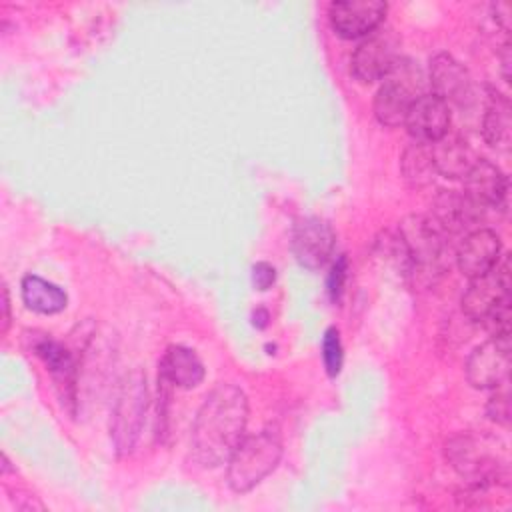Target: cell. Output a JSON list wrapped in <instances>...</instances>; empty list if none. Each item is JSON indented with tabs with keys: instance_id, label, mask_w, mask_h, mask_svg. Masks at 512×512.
<instances>
[{
	"instance_id": "22",
	"label": "cell",
	"mask_w": 512,
	"mask_h": 512,
	"mask_svg": "<svg viewBox=\"0 0 512 512\" xmlns=\"http://www.w3.org/2000/svg\"><path fill=\"white\" fill-rule=\"evenodd\" d=\"M34 350L42 358L46 368L52 372L56 382L60 386H68L70 390H74L76 364H74L72 354L60 342H56L52 338H42L40 342H36Z\"/></svg>"
},
{
	"instance_id": "15",
	"label": "cell",
	"mask_w": 512,
	"mask_h": 512,
	"mask_svg": "<svg viewBox=\"0 0 512 512\" xmlns=\"http://www.w3.org/2000/svg\"><path fill=\"white\" fill-rule=\"evenodd\" d=\"M428 216L446 236H450L476 224L482 216V208L472 202L464 192L460 194L456 190H442L434 198Z\"/></svg>"
},
{
	"instance_id": "18",
	"label": "cell",
	"mask_w": 512,
	"mask_h": 512,
	"mask_svg": "<svg viewBox=\"0 0 512 512\" xmlns=\"http://www.w3.org/2000/svg\"><path fill=\"white\" fill-rule=\"evenodd\" d=\"M434 154V164L438 174L446 178H462L472 170L478 156L474 150L458 136H444L438 142L430 144Z\"/></svg>"
},
{
	"instance_id": "27",
	"label": "cell",
	"mask_w": 512,
	"mask_h": 512,
	"mask_svg": "<svg viewBox=\"0 0 512 512\" xmlns=\"http://www.w3.org/2000/svg\"><path fill=\"white\" fill-rule=\"evenodd\" d=\"M2 316H0V332L6 334L8 332V326H10V296H8V288L2 286Z\"/></svg>"
},
{
	"instance_id": "4",
	"label": "cell",
	"mask_w": 512,
	"mask_h": 512,
	"mask_svg": "<svg viewBox=\"0 0 512 512\" xmlns=\"http://www.w3.org/2000/svg\"><path fill=\"white\" fill-rule=\"evenodd\" d=\"M282 458L280 436L272 430H262L252 436H244L232 456L228 458V484L234 492L244 494L258 486Z\"/></svg>"
},
{
	"instance_id": "19",
	"label": "cell",
	"mask_w": 512,
	"mask_h": 512,
	"mask_svg": "<svg viewBox=\"0 0 512 512\" xmlns=\"http://www.w3.org/2000/svg\"><path fill=\"white\" fill-rule=\"evenodd\" d=\"M20 292L26 308L38 314H58L68 304V296L60 286L36 274H28L22 278Z\"/></svg>"
},
{
	"instance_id": "3",
	"label": "cell",
	"mask_w": 512,
	"mask_h": 512,
	"mask_svg": "<svg viewBox=\"0 0 512 512\" xmlns=\"http://www.w3.org/2000/svg\"><path fill=\"white\" fill-rule=\"evenodd\" d=\"M462 312L482 322L492 336L508 338L510 334V258H502L490 272L470 278L462 294Z\"/></svg>"
},
{
	"instance_id": "16",
	"label": "cell",
	"mask_w": 512,
	"mask_h": 512,
	"mask_svg": "<svg viewBox=\"0 0 512 512\" xmlns=\"http://www.w3.org/2000/svg\"><path fill=\"white\" fill-rule=\"evenodd\" d=\"M466 190L464 194L484 208H500L508 194V180L504 172L492 162L478 158L472 170L464 176Z\"/></svg>"
},
{
	"instance_id": "28",
	"label": "cell",
	"mask_w": 512,
	"mask_h": 512,
	"mask_svg": "<svg viewBox=\"0 0 512 512\" xmlns=\"http://www.w3.org/2000/svg\"><path fill=\"white\" fill-rule=\"evenodd\" d=\"M252 318H254V326H256V328H264V326L268 324V312L262 310V308H258Z\"/></svg>"
},
{
	"instance_id": "14",
	"label": "cell",
	"mask_w": 512,
	"mask_h": 512,
	"mask_svg": "<svg viewBox=\"0 0 512 512\" xmlns=\"http://www.w3.org/2000/svg\"><path fill=\"white\" fill-rule=\"evenodd\" d=\"M502 244L496 232L488 228L470 230L458 246L456 264L460 272L468 278L482 276L490 272L500 262Z\"/></svg>"
},
{
	"instance_id": "10",
	"label": "cell",
	"mask_w": 512,
	"mask_h": 512,
	"mask_svg": "<svg viewBox=\"0 0 512 512\" xmlns=\"http://www.w3.org/2000/svg\"><path fill=\"white\" fill-rule=\"evenodd\" d=\"M510 372V338L492 336L466 360V378L474 388H500Z\"/></svg>"
},
{
	"instance_id": "13",
	"label": "cell",
	"mask_w": 512,
	"mask_h": 512,
	"mask_svg": "<svg viewBox=\"0 0 512 512\" xmlns=\"http://www.w3.org/2000/svg\"><path fill=\"white\" fill-rule=\"evenodd\" d=\"M430 88L446 104H464L472 94V78L462 62L448 52H438L430 60Z\"/></svg>"
},
{
	"instance_id": "5",
	"label": "cell",
	"mask_w": 512,
	"mask_h": 512,
	"mask_svg": "<svg viewBox=\"0 0 512 512\" xmlns=\"http://www.w3.org/2000/svg\"><path fill=\"white\" fill-rule=\"evenodd\" d=\"M452 468L472 486H486L508 476V460L496 448V440L476 434H460L446 446Z\"/></svg>"
},
{
	"instance_id": "9",
	"label": "cell",
	"mask_w": 512,
	"mask_h": 512,
	"mask_svg": "<svg viewBox=\"0 0 512 512\" xmlns=\"http://www.w3.org/2000/svg\"><path fill=\"white\" fill-rule=\"evenodd\" d=\"M290 246L300 266L308 270H320L334 254L336 234L326 220L304 216L298 218L292 226Z\"/></svg>"
},
{
	"instance_id": "8",
	"label": "cell",
	"mask_w": 512,
	"mask_h": 512,
	"mask_svg": "<svg viewBox=\"0 0 512 512\" xmlns=\"http://www.w3.org/2000/svg\"><path fill=\"white\" fill-rule=\"evenodd\" d=\"M398 38L388 28H376L368 34L352 54L350 70L356 80L370 84L382 80L400 60Z\"/></svg>"
},
{
	"instance_id": "17",
	"label": "cell",
	"mask_w": 512,
	"mask_h": 512,
	"mask_svg": "<svg viewBox=\"0 0 512 512\" xmlns=\"http://www.w3.org/2000/svg\"><path fill=\"white\" fill-rule=\"evenodd\" d=\"M204 380V364L198 354L182 344H172L160 358V382L178 388H194Z\"/></svg>"
},
{
	"instance_id": "12",
	"label": "cell",
	"mask_w": 512,
	"mask_h": 512,
	"mask_svg": "<svg viewBox=\"0 0 512 512\" xmlns=\"http://www.w3.org/2000/svg\"><path fill=\"white\" fill-rule=\"evenodd\" d=\"M404 124L414 142L434 144L450 130V106L434 94H422L410 106Z\"/></svg>"
},
{
	"instance_id": "26",
	"label": "cell",
	"mask_w": 512,
	"mask_h": 512,
	"mask_svg": "<svg viewBox=\"0 0 512 512\" xmlns=\"http://www.w3.org/2000/svg\"><path fill=\"white\" fill-rule=\"evenodd\" d=\"M276 280V268L268 262H256L252 266V282L258 290H268Z\"/></svg>"
},
{
	"instance_id": "24",
	"label": "cell",
	"mask_w": 512,
	"mask_h": 512,
	"mask_svg": "<svg viewBox=\"0 0 512 512\" xmlns=\"http://www.w3.org/2000/svg\"><path fill=\"white\" fill-rule=\"evenodd\" d=\"M346 276H348V260H346V256H338L328 274V294L334 302L340 300V296H342Z\"/></svg>"
},
{
	"instance_id": "20",
	"label": "cell",
	"mask_w": 512,
	"mask_h": 512,
	"mask_svg": "<svg viewBox=\"0 0 512 512\" xmlns=\"http://www.w3.org/2000/svg\"><path fill=\"white\" fill-rule=\"evenodd\" d=\"M400 172H402V178L412 188H424L432 184L438 174L432 146L424 142H412L410 146H406L400 158Z\"/></svg>"
},
{
	"instance_id": "11",
	"label": "cell",
	"mask_w": 512,
	"mask_h": 512,
	"mask_svg": "<svg viewBox=\"0 0 512 512\" xmlns=\"http://www.w3.org/2000/svg\"><path fill=\"white\" fill-rule=\"evenodd\" d=\"M386 2L382 0H344L332 2L328 8V18L332 30L342 38H360L372 34L380 28Z\"/></svg>"
},
{
	"instance_id": "25",
	"label": "cell",
	"mask_w": 512,
	"mask_h": 512,
	"mask_svg": "<svg viewBox=\"0 0 512 512\" xmlns=\"http://www.w3.org/2000/svg\"><path fill=\"white\" fill-rule=\"evenodd\" d=\"M488 416L498 422V424H508L510 420V404H508V394L506 392H496L486 406Z\"/></svg>"
},
{
	"instance_id": "2",
	"label": "cell",
	"mask_w": 512,
	"mask_h": 512,
	"mask_svg": "<svg viewBox=\"0 0 512 512\" xmlns=\"http://www.w3.org/2000/svg\"><path fill=\"white\" fill-rule=\"evenodd\" d=\"M392 244L404 274L414 286H430L444 274L448 236L428 214L406 218Z\"/></svg>"
},
{
	"instance_id": "7",
	"label": "cell",
	"mask_w": 512,
	"mask_h": 512,
	"mask_svg": "<svg viewBox=\"0 0 512 512\" xmlns=\"http://www.w3.org/2000/svg\"><path fill=\"white\" fill-rule=\"evenodd\" d=\"M146 404V378L136 370L124 378L112 410L110 434L118 452H130L134 448L144 424Z\"/></svg>"
},
{
	"instance_id": "1",
	"label": "cell",
	"mask_w": 512,
	"mask_h": 512,
	"mask_svg": "<svg viewBox=\"0 0 512 512\" xmlns=\"http://www.w3.org/2000/svg\"><path fill=\"white\" fill-rule=\"evenodd\" d=\"M248 424V398L234 384H218L204 398L192 424V458L214 468L232 456Z\"/></svg>"
},
{
	"instance_id": "21",
	"label": "cell",
	"mask_w": 512,
	"mask_h": 512,
	"mask_svg": "<svg viewBox=\"0 0 512 512\" xmlns=\"http://www.w3.org/2000/svg\"><path fill=\"white\" fill-rule=\"evenodd\" d=\"M510 126H512V116H510V102L504 94L490 90L488 92V102H486V114L482 120V134L484 140L492 146H504L510 140Z\"/></svg>"
},
{
	"instance_id": "6",
	"label": "cell",
	"mask_w": 512,
	"mask_h": 512,
	"mask_svg": "<svg viewBox=\"0 0 512 512\" xmlns=\"http://www.w3.org/2000/svg\"><path fill=\"white\" fill-rule=\"evenodd\" d=\"M422 94V74L418 66L406 58H400L382 78V84L374 96V116L384 126H400L404 124L410 106Z\"/></svg>"
},
{
	"instance_id": "23",
	"label": "cell",
	"mask_w": 512,
	"mask_h": 512,
	"mask_svg": "<svg viewBox=\"0 0 512 512\" xmlns=\"http://www.w3.org/2000/svg\"><path fill=\"white\" fill-rule=\"evenodd\" d=\"M342 342H340V334L336 328H328L324 332L322 338V360H324V368L328 372V376H338L340 368H342Z\"/></svg>"
}]
</instances>
